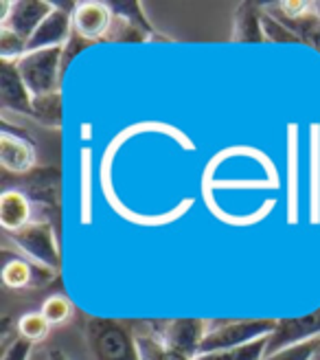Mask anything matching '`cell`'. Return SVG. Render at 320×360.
Masks as SVG:
<instances>
[{"label":"cell","instance_id":"e0dca14e","mask_svg":"<svg viewBox=\"0 0 320 360\" xmlns=\"http://www.w3.org/2000/svg\"><path fill=\"white\" fill-rule=\"evenodd\" d=\"M268 338L263 336L253 343L233 347V349H222V352H211V354H200L195 360H263L268 354Z\"/></svg>","mask_w":320,"mask_h":360},{"label":"cell","instance_id":"5b68a950","mask_svg":"<svg viewBox=\"0 0 320 360\" xmlns=\"http://www.w3.org/2000/svg\"><path fill=\"white\" fill-rule=\"evenodd\" d=\"M147 328L163 340L165 345L182 352L185 356L198 358L208 330L204 319H171V321H149Z\"/></svg>","mask_w":320,"mask_h":360},{"label":"cell","instance_id":"9c48e42d","mask_svg":"<svg viewBox=\"0 0 320 360\" xmlns=\"http://www.w3.org/2000/svg\"><path fill=\"white\" fill-rule=\"evenodd\" d=\"M114 22V13L108 3H77L73 11V31L88 42L105 40Z\"/></svg>","mask_w":320,"mask_h":360},{"label":"cell","instance_id":"6da1fadb","mask_svg":"<svg viewBox=\"0 0 320 360\" xmlns=\"http://www.w3.org/2000/svg\"><path fill=\"white\" fill-rule=\"evenodd\" d=\"M84 332L95 360H140L136 334L126 323L93 316L86 321Z\"/></svg>","mask_w":320,"mask_h":360},{"label":"cell","instance_id":"30bf717a","mask_svg":"<svg viewBox=\"0 0 320 360\" xmlns=\"http://www.w3.org/2000/svg\"><path fill=\"white\" fill-rule=\"evenodd\" d=\"M58 273L29 257H9L3 264V283L11 290H31V288H44L53 281Z\"/></svg>","mask_w":320,"mask_h":360},{"label":"cell","instance_id":"f1b7e54d","mask_svg":"<svg viewBox=\"0 0 320 360\" xmlns=\"http://www.w3.org/2000/svg\"><path fill=\"white\" fill-rule=\"evenodd\" d=\"M46 360H66V356H64L62 349H51V352L46 354Z\"/></svg>","mask_w":320,"mask_h":360},{"label":"cell","instance_id":"7a4b0ae2","mask_svg":"<svg viewBox=\"0 0 320 360\" xmlns=\"http://www.w3.org/2000/svg\"><path fill=\"white\" fill-rule=\"evenodd\" d=\"M18 73H20L25 86L33 99L60 93L62 70V49H44V51H29L15 62Z\"/></svg>","mask_w":320,"mask_h":360},{"label":"cell","instance_id":"9a60e30c","mask_svg":"<svg viewBox=\"0 0 320 360\" xmlns=\"http://www.w3.org/2000/svg\"><path fill=\"white\" fill-rule=\"evenodd\" d=\"M263 5L257 3H241L233 13V31H230V42H246V44H263V27H261Z\"/></svg>","mask_w":320,"mask_h":360},{"label":"cell","instance_id":"ac0fdd59","mask_svg":"<svg viewBox=\"0 0 320 360\" xmlns=\"http://www.w3.org/2000/svg\"><path fill=\"white\" fill-rule=\"evenodd\" d=\"M108 5H110L114 15L132 22L134 27H138L149 40H167V38H163V35H160L154 29V25L149 22V18H147V13H145V9H143V5H140V3H108Z\"/></svg>","mask_w":320,"mask_h":360},{"label":"cell","instance_id":"ffe728a7","mask_svg":"<svg viewBox=\"0 0 320 360\" xmlns=\"http://www.w3.org/2000/svg\"><path fill=\"white\" fill-rule=\"evenodd\" d=\"M276 20H281L286 27H290L303 44H307L320 53V15H316L314 9H312V13H307L303 18H296V20H283V18H276Z\"/></svg>","mask_w":320,"mask_h":360},{"label":"cell","instance_id":"f546056e","mask_svg":"<svg viewBox=\"0 0 320 360\" xmlns=\"http://www.w3.org/2000/svg\"><path fill=\"white\" fill-rule=\"evenodd\" d=\"M312 9H314L316 15H320V0H318V3H312Z\"/></svg>","mask_w":320,"mask_h":360},{"label":"cell","instance_id":"3957f363","mask_svg":"<svg viewBox=\"0 0 320 360\" xmlns=\"http://www.w3.org/2000/svg\"><path fill=\"white\" fill-rule=\"evenodd\" d=\"M276 328L274 319H248V321H208V330L202 343V354L233 349L270 336Z\"/></svg>","mask_w":320,"mask_h":360},{"label":"cell","instance_id":"7402d4cb","mask_svg":"<svg viewBox=\"0 0 320 360\" xmlns=\"http://www.w3.org/2000/svg\"><path fill=\"white\" fill-rule=\"evenodd\" d=\"M261 27H263V38H265V42L303 44L298 35L290 27H286L281 20H276V18L270 11H265V9H263V15H261Z\"/></svg>","mask_w":320,"mask_h":360},{"label":"cell","instance_id":"44dd1931","mask_svg":"<svg viewBox=\"0 0 320 360\" xmlns=\"http://www.w3.org/2000/svg\"><path fill=\"white\" fill-rule=\"evenodd\" d=\"M51 332V323L46 321V316L35 310V312H27L22 314L20 319H18V334H20V338L29 340V343H40V340H44Z\"/></svg>","mask_w":320,"mask_h":360},{"label":"cell","instance_id":"83f0119b","mask_svg":"<svg viewBox=\"0 0 320 360\" xmlns=\"http://www.w3.org/2000/svg\"><path fill=\"white\" fill-rule=\"evenodd\" d=\"M31 349H33V343H29V340H25V338L18 336V338L13 340V343L5 349L3 360H29Z\"/></svg>","mask_w":320,"mask_h":360},{"label":"cell","instance_id":"603a6c76","mask_svg":"<svg viewBox=\"0 0 320 360\" xmlns=\"http://www.w3.org/2000/svg\"><path fill=\"white\" fill-rule=\"evenodd\" d=\"M40 312L46 316V321L51 323V328H58V326H62V323L73 319L75 308H73V303H70L68 297H64V295H53V297H48L42 303Z\"/></svg>","mask_w":320,"mask_h":360},{"label":"cell","instance_id":"52a82bcc","mask_svg":"<svg viewBox=\"0 0 320 360\" xmlns=\"http://www.w3.org/2000/svg\"><path fill=\"white\" fill-rule=\"evenodd\" d=\"M312 338H320V308L303 316L279 319L274 332L268 338V354L265 356H270L283 347L305 343V340H312Z\"/></svg>","mask_w":320,"mask_h":360},{"label":"cell","instance_id":"5bb4252c","mask_svg":"<svg viewBox=\"0 0 320 360\" xmlns=\"http://www.w3.org/2000/svg\"><path fill=\"white\" fill-rule=\"evenodd\" d=\"M33 218V202L22 189H7L0 195V226L5 233L20 231Z\"/></svg>","mask_w":320,"mask_h":360},{"label":"cell","instance_id":"4316f807","mask_svg":"<svg viewBox=\"0 0 320 360\" xmlns=\"http://www.w3.org/2000/svg\"><path fill=\"white\" fill-rule=\"evenodd\" d=\"M91 44H93V42H88V40L79 38V35L73 31V35H70V38H68V42L62 46V70H66V68H68V64L77 58V53H81L84 49H88Z\"/></svg>","mask_w":320,"mask_h":360},{"label":"cell","instance_id":"4fadbf2b","mask_svg":"<svg viewBox=\"0 0 320 360\" xmlns=\"http://www.w3.org/2000/svg\"><path fill=\"white\" fill-rule=\"evenodd\" d=\"M55 5L44 3V0H25V3H13L7 22L0 29H9L18 33L20 38L31 40V35L38 31V27L53 13Z\"/></svg>","mask_w":320,"mask_h":360},{"label":"cell","instance_id":"484cf974","mask_svg":"<svg viewBox=\"0 0 320 360\" xmlns=\"http://www.w3.org/2000/svg\"><path fill=\"white\" fill-rule=\"evenodd\" d=\"M105 40H110V42H147L149 38L138 27H134L132 22L114 15L112 29L108 35H105Z\"/></svg>","mask_w":320,"mask_h":360},{"label":"cell","instance_id":"8fae6325","mask_svg":"<svg viewBox=\"0 0 320 360\" xmlns=\"http://www.w3.org/2000/svg\"><path fill=\"white\" fill-rule=\"evenodd\" d=\"M0 103L13 115L33 119V95L18 73L15 62L0 64Z\"/></svg>","mask_w":320,"mask_h":360},{"label":"cell","instance_id":"cb8c5ba5","mask_svg":"<svg viewBox=\"0 0 320 360\" xmlns=\"http://www.w3.org/2000/svg\"><path fill=\"white\" fill-rule=\"evenodd\" d=\"M320 356V338L305 340V343H296L290 347H283L263 360H318Z\"/></svg>","mask_w":320,"mask_h":360},{"label":"cell","instance_id":"277c9868","mask_svg":"<svg viewBox=\"0 0 320 360\" xmlns=\"http://www.w3.org/2000/svg\"><path fill=\"white\" fill-rule=\"evenodd\" d=\"M13 246L20 248V253L29 257L31 262H38L51 270H60L62 257H60V246L55 240V226L48 220H31L20 231L7 233Z\"/></svg>","mask_w":320,"mask_h":360},{"label":"cell","instance_id":"8992f818","mask_svg":"<svg viewBox=\"0 0 320 360\" xmlns=\"http://www.w3.org/2000/svg\"><path fill=\"white\" fill-rule=\"evenodd\" d=\"M35 148L29 136L22 132L11 130L9 123H3V132H0V165L5 172L25 176L35 169Z\"/></svg>","mask_w":320,"mask_h":360},{"label":"cell","instance_id":"d4e9b609","mask_svg":"<svg viewBox=\"0 0 320 360\" xmlns=\"http://www.w3.org/2000/svg\"><path fill=\"white\" fill-rule=\"evenodd\" d=\"M29 53V40L9 29H0V62H18Z\"/></svg>","mask_w":320,"mask_h":360},{"label":"cell","instance_id":"ba28073f","mask_svg":"<svg viewBox=\"0 0 320 360\" xmlns=\"http://www.w3.org/2000/svg\"><path fill=\"white\" fill-rule=\"evenodd\" d=\"M73 5H55L53 13L38 27L29 40V51H44V49H62L68 38L73 35Z\"/></svg>","mask_w":320,"mask_h":360},{"label":"cell","instance_id":"d6986e66","mask_svg":"<svg viewBox=\"0 0 320 360\" xmlns=\"http://www.w3.org/2000/svg\"><path fill=\"white\" fill-rule=\"evenodd\" d=\"M33 119L46 128H60L62 123V95L51 93L33 99Z\"/></svg>","mask_w":320,"mask_h":360},{"label":"cell","instance_id":"4dcf8cb0","mask_svg":"<svg viewBox=\"0 0 320 360\" xmlns=\"http://www.w3.org/2000/svg\"><path fill=\"white\" fill-rule=\"evenodd\" d=\"M318 360H320V356H318Z\"/></svg>","mask_w":320,"mask_h":360},{"label":"cell","instance_id":"7c38bea8","mask_svg":"<svg viewBox=\"0 0 320 360\" xmlns=\"http://www.w3.org/2000/svg\"><path fill=\"white\" fill-rule=\"evenodd\" d=\"M22 191L29 195L33 202V209H46V211H58V185H60V172L53 167H44L22 176Z\"/></svg>","mask_w":320,"mask_h":360},{"label":"cell","instance_id":"2e32d148","mask_svg":"<svg viewBox=\"0 0 320 360\" xmlns=\"http://www.w3.org/2000/svg\"><path fill=\"white\" fill-rule=\"evenodd\" d=\"M136 343L140 352V360H195L191 356H185L182 352H178L169 345H165L145 323V330L136 334Z\"/></svg>","mask_w":320,"mask_h":360}]
</instances>
